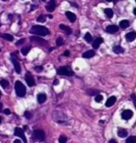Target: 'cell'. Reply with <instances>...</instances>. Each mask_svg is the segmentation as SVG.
Segmentation results:
<instances>
[{"label": "cell", "instance_id": "60d3db41", "mask_svg": "<svg viewBox=\"0 0 136 143\" xmlns=\"http://www.w3.org/2000/svg\"><path fill=\"white\" fill-rule=\"evenodd\" d=\"M58 83H59V82H58V80H57V79H56V80L54 81V85H57Z\"/></svg>", "mask_w": 136, "mask_h": 143}, {"label": "cell", "instance_id": "ac0fdd59", "mask_svg": "<svg viewBox=\"0 0 136 143\" xmlns=\"http://www.w3.org/2000/svg\"><path fill=\"white\" fill-rule=\"evenodd\" d=\"M127 131L124 128H119L118 129V136L120 137H127Z\"/></svg>", "mask_w": 136, "mask_h": 143}, {"label": "cell", "instance_id": "7bdbcfd3", "mask_svg": "<svg viewBox=\"0 0 136 143\" xmlns=\"http://www.w3.org/2000/svg\"><path fill=\"white\" fill-rule=\"evenodd\" d=\"M2 107H3V105H2V103L0 102V112L2 111Z\"/></svg>", "mask_w": 136, "mask_h": 143}, {"label": "cell", "instance_id": "7402d4cb", "mask_svg": "<svg viewBox=\"0 0 136 143\" xmlns=\"http://www.w3.org/2000/svg\"><path fill=\"white\" fill-rule=\"evenodd\" d=\"M113 51L117 54H119V53H123L124 52V49H122L120 46H115L113 47Z\"/></svg>", "mask_w": 136, "mask_h": 143}, {"label": "cell", "instance_id": "ee69618b", "mask_svg": "<svg viewBox=\"0 0 136 143\" xmlns=\"http://www.w3.org/2000/svg\"><path fill=\"white\" fill-rule=\"evenodd\" d=\"M47 17H48L49 19H52V18H53V16H52V15H50V14H49L48 16H47Z\"/></svg>", "mask_w": 136, "mask_h": 143}, {"label": "cell", "instance_id": "44dd1931", "mask_svg": "<svg viewBox=\"0 0 136 143\" xmlns=\"http://www.w3.org/2000/svg\"><path fill=\"white\" fill-rule=\"evenodd\" d=\"M1 37L4 38V39H6V40H9V41H13V40H14V37L12 36L11 34H1Z\"/></svg>", "mask_w": 136, "mask_h": 143}, {"label": "cell", "instance_id": "7a4b0ae2", "mask_svg": "<svg viewBox=\"0 0 136 143\" xmlns=\"http://www.w3.org/2000/svg\"><path fill=\"white\" fill-rule=\"evenodd\" d=\"M15 89H16V94L18 97L22 98L26 94V87L20 81H17L15 83Z\"/></svg>", "mask_w": 136, "mask_h": 143}, {"label": "cell", "instance_id": "1f68e13d", "mask_svg": "<svg viewBox=\"0 0 136 143\" xmlns=\"http://www.w3.org/2000/svg\"><path fill=\"white\" fill-rule=\"evenodd\" d=\"M103 100V96L102 95H100V94H97L96 96H95V101L96 102H101Z\"/></svg>", "mask_w": 136, "mask_h": 143}, {"label": "cell", "instance_id": "f6af8a7d", "mask_svg": "<svg viewBox=\"0 0 136 143\" xmlns=\"http://www.w3.org/2000/svg\"><path fill=\"white\" fill-rule=\"evenodd\" d=\"M133 13H134V15L136 16V9H134V10H133Z\"/></svg>", "mask_w": 136, "mask_h": 143}, {"label": "cell", "instance_id": "f907efd6", "mask_svg": "<svg viewBox=\"0 0 136 143\" xmlns=\"http://www.w3.org/2000/svg\"><path fill=\"white\" fill-rule=\"evenodd\" d=\"M42 1H45V0H42Z\"/></svg>", "mask_w": 136, "mask_h": 143}, {"label": "cell", "instance_id": "bcb514c9", "mask_svg": "<svg viewBox=\"0 0 136 143\" xmlns=\"http://www.w3.org/2000/svg\"><path fill=\"white\" fill-rule=\"evenodd\" d=\"M107 1H108V2H111V1H117V0H107Z\"/></svg>", "mask_w": 136, "mask_h": 143}, {"label": "cell", "instance_id": "4316f807", "mask_svg": "<svg viewBox=\"0 0 136 143\" xmlns=\"http://www.w3.org/2000/svg\"><path fill=\"white\" fill-rule=\"evenodd\" d=\"M0 85L3 86L4 88H6V87H8L9 86V81H7L6 79H2V80L0 81Z\"/></svg>", "mask_w": 136, "mask_h": 143}, {"label": "cell", "instance_id": "9a60e30c", "mask_svg": "<svg viewBox=\"0 0 136 143\" xmlns=\"http://www.w3.org/2000/svg\"><path fill=\"white\" fill-rule=\"evenodd\" d=\"M103 43V38L101 37H98L96 38L94 42H93V46H94V49H98L100 46V45Z\"/></svg>", "mask_w": 136, "mask_h": 143}, {"label": "cell", "instance_id": "5b68a950", "mask_svg": "<svg viewBox=\"0 0 136 143\" xmlns=\"http://www.w3.org/2000/svg\"><path fill=\"white\" fill-rule=\"evenodd\" d=\"M33 137L35 139L39 140V141H43V140H45V132L43 130H35L33 132Z\"/></svg>", "mask_w": 136, "mask_h": 143}, {"label": "cell", "instance_id": "603a6c76", "mask_svg": "<svg viewBox=\"0 0 136 143\" xmlns=\"http://www.w3.org/2000/svg\"><path fill=\"white\" fill-rule=\"evenodd\" d=\"M105 13H106V15L108 16V18H109V19H111V18L113 17V15H114L113 10H112V9H105Z\"/></svg>", "mask_w": 136, "mask_h": 143}, {"label": "cell", "instance_id": "d6986e66", "mask_svg": "<svg viewBox=\"0 0 136 143\" xmlns=\"http://www.w3.org/2000/svg\"><path fill=\"white\" fill-rule=\"evenodd\" d=\"M59 28L62 30V31H64V32H66V34H71V29L70 28V27H68V26H66V25H64V24H60L59 25Z\"/></svg>", "mask_w": 136, "mask_h": 143}, {"label": "cell", "instance_id": "52a82bcc", "mask_svg": "<svg viewBox=\"0 0 136 143\" xmlns=\"http://www.w3.org/2000/svg\"><path fill=\"white\" fill-rule=\"evenodd\" d=\"M25 80L26 82H27V84H28V86H33L34 84H35L32 75H31V73H29V72L25 75Z\"/></svg>", "mask_w": 136, "mask_h": 143}, {"label": "cell", "instance_id": "e0dca14e", "mask_svg": "<svg viewBox=\"0 0 136 143\" xmlns=\"http://www.w3.org/2000/svg\"><path fill=\"white\" fill-rule=\"evenodd\" d=\"M37 100L39 103H44L46 100V95L45 93H41V94H38L37 96Z\"/></svg>", "mask_w": 136, "mask_h": 143}, {"label": "cell", "instance_id": "30bf717a", "mask_svg": "<svg viewBox=\"0 0 136 143\" xmlns=\"http://www.w3.org/2000/svg\"><path fill=\"white\" fill-rule=\"evenodd\" d=\"M45 8H46V10H47V11L49 12L54 11V9H56V1H55V0H50Z\"/></svg>", "mask_w": 136, "mask_h": 143}, {"label": "cell", "instance_id": "7dc6e473", "mask_svg": "<svg viewBox=\"0 0 136 143\" xmlns=\"http://www.w3.org/2000/svg\"><path fill=\"white\" fill-rule=\"evenodd\" d=\"M1 122H2V118L0 117V123H1Z\"/></svg>", "mask_w": 136, "mask_h": 143}, {"label": "cell", "instance_id": "5bb4252c", "mask_svg": "<svg viewBox=\"0 0 136 143\" xmlns=\"http://www.w3.org/2000/svg\"><path fill=\"white\" fill-rule=\"evenodd\" d=\"M116 100H117L116 97L112 96V97H110L108 100H107L106 106H107V107H111V106H113V104H115V102H116Z\"/></svg>", "mask_w": 136, "mask_h": 143}, {"label": "cell", "instance_id": "4dcf8cb0", "mask_svg": "<svg viewBox=\"0 0 136 143\" xmlns=\"http://www.w3.org/2000/svg\"><path fill=\"white\" fill-rule=\"evenodd\" d=\"M56 43H57V46H62L63 44H64V41H63V39L61 37H58L57 39V41H56Z\"/></svg>", "mask_w": 136, "mask_h": 143}, {"label": "cell", "instance_id": "816d5d0a", "mask_svg": "<svg viewBox=\"0 0 136 143\" xmlns=\"http://www.w3.org/2000/svg\"><path fill=\"white\" fill-rule=\"evenodd\" d=\"M0 26H1V23H0Z\"/></svg>", "mask_w": 136, "mask_h": 143}, {"label": "cell", "instance_id": "f546056e", "mask_svg": "<svg viewBox=\"0 0 136 143\" xmlns=\"http://www.w3.org/2000/svg\"><path fill=\"white\" fill-rule=\"evenodd\" d=\"M67 137L65 136H60L59 138H58V142L59 143H67Z\"/></svg>", "mask_w": 136, "mask_h": 143}, {"label": "cell", "instance_id": "8fae6325", "mask_svg": "<svg viewBox=\"0 0 136 143\" xmlns=\"http://www.w3.org/2000/svg\"><path fill=\"white\" fill-rule=\"evenodd\" d=\"M125 38H126V40H127L128 42H132V41L136 38V33L135 32H130V33H128V34H126Z\"/></svg>", "mask_w": 136, "mask_h": 143}, {"label": "cell", "instance_id": "d4e9b609", "mask_svg": "<svg viewBox=\"0 0 136 143\" xmlns=\"http://www.w3.org/2000/svg\"><path fill=\"white\" fill-rule=\"evenodd\" d=\"M126 143H136V137L131 136V137H128L127 140H126Z\"/></svg>", "mask_w": 136, "mask_h": 143}, {"label": "cell", "instance_id": "3957f363", "mask_svg": "<svg viewBox=\"0 0 136 143\" xmlns=\"http://www.w3.org/2000/svg\"><path fill=\"white\" fill-rule=\"evenodd\" d=\"M57 74L60 75H66V76H71L73 75V72L70 70L67 67H61V68L57 69Z\"/></svg>", "mask_w": 136, "mask_h": 143}, {"label": "cell", "instance_id": "db71d44e", "mask_svg": "<svg viewBox=\"0 0 136 143\" xmlns=\"http://www.w3.org/2000/svg\"><path fill=\"white\" fill-rule=\"evenodd\" d=\"M135 1H136V0H135Z\"/></svg>", "mask_w": 136, "mask_h": 143}, {"label": "cell", "instance_id": "7c38bea8", "mask_svg": "<svg viewBox=\"0 0 136 143\" xmlns=\"http://www.w3.org/2000/svg\"><path fill=\"white\" fill-rule=\"evenodd\" d=\"M107 31L108 33H110V34H114V33H117L119 31V27L116 25H108L107 27Z\"/></svg>", "mask_w": 136, "mask_h": 143}, {"label": "cell", "instance_id": "484cf974", "mask_svg": "<svg viewBox=\"0 0 136 143\" xmlns=\"http://www.w3.org/2000/svg\"><path fill=\"white\" fill-rule=\"evenodd\" d=\"M30 49H31V46H25V47H23L22 49H21V53H22V55H24V56H26V55L28 54L29 51H30Z\"/></svg>", "mask_w": 136, "mask_h": 143}, {"label": "cell", "instance_id": "d590c367", "mask_svg": "<svg viewBox=\"0 0 136 143\" xmlns=\"http://www.w3.org/2000/svg\"><path fill=\"white\" fill-rule=\"evenodd\" d=\"M131 99H132L133 103H134V105H135V107H136V96H135V95H134V94L131 95Z\"/></svg>", "mask_w": 136, "mask_h": 143}, {"label": "cell", "instance_id": "f5cc1de1", "mask_svg": "<svg viewBox=\"0 0 136 143\" xmlns=\"http://www.w3.org/2000/svg\"><path fill=\"white\" fill-rule=\"evenodd\" d=\"M0 51H1V50H0Z\"/></svg>", "mask_w": 136, "mask_h": 143}, {"label": "cell", "instance_id": "8d00e7d4", "mask_svg": "<svg viewBox=\"0 0 136 143\" xmlns=\"http://www.w3.org/2000/svg\"><path fill=\"white\" fill-rule=\"evenodd\" d=\"M3 112H4V113H5V114H10V111H9V109H6V110H4Z\"/></svg>", "mask_w": 136, "mask_h": 143}, {"label": "cell", "instance_id": "836d02e7", "mask_svg": "<svg viewBox=\"0 0 136 143\" xmlns=\"http://www.w3.org/2000/svg\"><path fill=\"white\" fill-rule=\"evenodd\" d=\"M24 42H25V39H24V38H21V39H20V40H19L17 43H16V46H20V45H22Z\"/></svg>", "mask_w": 136, "mask_h": 143}, {"label": "cell", "instance_id": "e575fe53", "mask_svg": "<svg viewBox=\"0 0 136 143\" xmlns=\"http://www.w3.org/2000/svg\"><path fill=\"white\" fill-rule=\"evenodd\" d=\"M34 70L37 72H42L43 70H44V67H43V66H35V67H34Z\"/></svg>", "mask_w": 136, "mask_h": 143}, {"label": "cell", "instance_id": "681fc988", "mask_svg": "<svg viewBox=\"0 0 136 143\" xmlns=\"http://www.w3.org/2000/svg\"><path fill=\"white\" fill-rule=\"evenodd\" d=\"M2 1H8V0H2Z\"/></svg>", "mask_w": 136, "mask_h": 143}, {"label": "cell", "instance_id": "74e56055", "mask_svg": "<svg viewBox=\"0 0 136 143\" xmlns=\"http://www.w3.org/2000/svg\"><path fill=\"white\" fill-rule=\"evenodd\" d=\"M64 55H65V56H70V51H68V50L65 51L64 52Z\"/></svg>", "mask_w": 136, "mask_h": 143}, {"label": "cell", "instance_id": "2e32d148", "mask_svg": "<svg viewBox=\"0 0 136 143\" xmlns=\"http://www.w3.org/2000/svg\"><path fill=\"white\" fill-rule=\"evenodd\" d=\"M94 54H95V53H94V50H88V51L84 52V53L82 54V57L85 58V59H90V58L94 57Z\"/></svg>", "mask_w": 136, "mask_h": 143}, {"label": "cell", "instance_id": "8992f818", "mask_svg": "<svg viewBox=\"0 0 136 143\" xmlns=\"http://www.w3.org/2000/svg\"><path fill=\"white\" fill-rule=\"evenodd\" d=\"M132 116H133V112L130 110H125L121 113V117L123 120H130Z\"/></svg>", "mask_w": 136, "mask_h": 143}, {"label": "cell", "instance_id": "cb8c5ba5", "mask_svg": "<svg viewBox=\"0 0 136 143\" xmlns=\"http://www.w3.org/2000/svg\"><path fill=\"white\" fill-rule=\"evenodd\" d=\"M84 39L87 41L88 43H91V42H92V40H93V37H92V35H91L90 33H86V34H85Z\"/></svg>", "mask_w": 136, "mask_h": 143}, {"label": "cell", "instance_id": "f35d334b", "mask_svg": "<svg viewBox=\"0 0 136 143\" xmlns=\"http://www.w3.org/2000/svg\"><path fill=\"white\" fill-rule=\"evenodd\" d=\"M14 143H21V141H20V139H15L14 140Z\"/></svg>", "mask_w": 136, "mask_h": 143}, {"label": "cell", "instance_id": "f1b7e54d", "mask_svg": "<svg viewBox=\"0 0 136 143\" xmlns=\"http://www.w3.org/2000/svg\"><path fill=\"white\" fill-rule=\"evenodd\" d=\"M87 94L90 95V96H94L95 94H98V91L97 90H94V89H89V90H87Z\"/></svg>", "mask_w": 136, "mask_h": 143}, {"label": "cell", "instance_id": "c3c4849f", "mask_svg": "<svg viewBox=\"0 0 136 143\" xmlns=\"http://www.w3.org/2000/svg\"><path fill=\"white\" fill-rule=\"evenodd\" d=\"M0 98H1V91H0Z\"/></svg>", "mask_w": 136, "mask_h": 143}, {"label": "cell", "instance_id": "b9f144b4", "mask_svg": "<svg viewBox=\"0 0 136 143\" xmlns=\"http://www.w3.org/2000/svg\"><path fill=\"white\" fill-rule=\"evenodd\" d=\"M109 143H117L116 140H114V139H111L110 141H109Z\"/></svg>", "mask_w": 136, "mask_h": 143}, {"label": "cell", "instance_id": "6da1fadb", "mask_svg": "<svg viewBox=\"0 0 136 143\" xmlns=\"http://www.w3.org/2000/svg\"><path fill=\"white\" fill-rule=\"evenodd\" d=\"M31 33L33 34H37L39 36H45V35H48L49 34V30L45 26L41 25H34L31 27Z\"/></svg>", "mask_w": 136, "mask_h": 143}, {"label": "cell", "instance_id": "9c48e42d", "mask_svg": "<svg viewBox=\"0 0 136 143\" xmlns=\"http://www.w3.org/2000/svg\"><path fill=\"white\" fill-rule=\"evenodd\" d=\"M11 61H12V63H13V65H14L16 73H17V74H20V72H21V67H20V62H19L15 58H11Z\"/></svg>", "mask_w": 136, "mask_h": 143}, {"label": "cell", "instance_id": "ab89813d", "mask_svg": "<svg viewBox=\"0 0 136 143\" xmlns=\"http://www.w3.org/2000/svg\"><path fill=\"white\" fill-rule=\"evenodd\" d=\"M37 8V6H34V5H32L31 6V10H33V9H35Z\"/></svg>", "mask_w": 136, "mask_h": 143}, {"label": "cell", "instance_id": "83f0119b", "mask_svg": "<svg viewBox=\"0 0 136 143\" xmlns=\"http://www.w3.org/2000/svg\"><path fill=\"white\" fill-rule=\"evenodd\" d=\"M45 19H46V17H45V15H40L39 17L37 18V21L38 22H41V23H44V22H45Z\"/></svg>", "mask_w": 136, "mask_h": 143}, {"label": "cell", "instance_id": "4fadbf2b", "mask_svg": "<svg viewBox=\"0 0 136 143\" xmlns=\"http://www.w3.org/2000/svg\"><path fill=\"white\" fill-rule=\"evenodd\" d=\"M66 16L68 17V19L70 20L71 22H74V21L76 20V15L74 14V13H72V12L67 11L66 12Z\"/></svg>", "mask_w": 136, "mask_h": 143}, {"label": "cell", "instance_id": "d6a6232c", "mask_svg": "<svg viewBox=\"0 0 136 143\" xmlns=\"http://www.w3.org/2000/svg\"><path fill=\"white\" fill-rule=\"evenodd\" d=\"M24 116H25L27 119H31V116H32V114H31V112H28V111H26L25 112H24Z\"/></svg>", "mask_w": 136, "mask_h": 143}, {"label": "cell", "instance_id": "ffe728a7", "mask_svg": "<svg viewBox=\"0 0 136 143\" xmlns=\"http://www.w3.org/2000/svg\"><path fill=\"white\" fill-rule=\"evenodd\" d=\"M129 25H130V22L127 20H123L119 22V27L122 29H126L127 27H129Z\"/></svg>", "mask_w": 136, "mask_h": 143}, {"label": "cell", "instance_id": "277c9868", "mask_svg": "<svg viewBox=\"0 0 136 143\" xmlns=\"http://www.w3.org/2000/svg\"><path fill=\"white\" fill-rule=\"evenodd\" d=\"M15 136H17V137H21V139L23 140V142L24 143H28L27 142V139H26V137L25 135H24V130L20 127H16L15 128V132H14Z\"/></svg>", "mask_w": 136, "mask_h": 143}, {"label": "cell", "instance_id": "ba28073f", "mask_svg": "<svg viewBox=\"0 0 136 143\" xmlns=\"http://www.w3.org/2000/svg\"><path fill=\"white\" fill-rule=\"evenodd\" d=\"M31 41H33L34 43H37L39 44V45H47V41L44 40L43 38H40V37H37V36H31V38H30Z\"/></svg>", "mask_w": 136, "mask_h": 143}]
</instances>
